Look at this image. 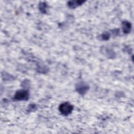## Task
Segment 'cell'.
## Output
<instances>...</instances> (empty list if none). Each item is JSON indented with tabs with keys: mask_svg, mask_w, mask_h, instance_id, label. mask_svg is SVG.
<instances>
[{
	"mask_svg": "<svg viewBox=\"0 0 134 134\" xmlns=\"http://www.w3.org/2000/svg\"><path fill=\"white\" fill-rule=\"evenodd\" d=\"M46 4L42 3L41 4H40L39 8H40V9L41 10L42 12H46Z\"/></svg>",
	"mask_w": 134,
	"mask_h": 134,
	"instance_id": "cell-6",
	"label": "cell"
},
{
	"mask_svg": "<svg viewBox=\"0 0 134 134\" xmlns=\"http://www.w3.org/2000/svg\"><path fill=\"white\" fill-rule=\"evenodd\" d=\"M84 1H70L68 2V5L69 7L72 8H74L77 6L82 5Z\"/></svg>",
	"mask_w": 134,
	"mask_h": 134,
	"instance_id": "cell-4",
	"label": "cell"
},
{
	"mask_svg": "<svg viewBox=\"0 0 134 134\" xmlns=\"http://www.w3.org/2000/svg\"><path fill=\"white\" fill-rule=\"evenodd\" d=\"M131 24L127 21H125L122 23V30L124 33L128 34L131 30Z\"/></svg>",
	"mask_w": 134,
	"mask_h": 134,
	"instance_id": "cell-5",
	"label": "cell"
},
{
	"mask_svg": "<svg viewBox=\"0 0 134 134\" xmlns=\"http://www.w3.org/2000/svg\"><path fill=\"white\" fill-rule=\"evenodd\" d=\"M73 109V106L69 102H65L60 105L59 110L60 112L64 116L70 114Z\"/></svg>",
	"mask_w": 134,
	"mask_h": 134,
	"instance_id": "cell-1",
	"label": "cell"
},
{
	"mask_svg": "<svg viewBox=\"0 0 134 134\" xmlns=\"http://www.w3.org/2000/svg\"><path fill=\"white\" fill-rule=\"evenodd\" d=\"M28 97L29 93L25 90H20L17 91L14 96V98L18 100H27L28 99Z\"/></svg>",
	"mask_w": 134,
	"mask_h": 134,
	"instance_id": "cell-2",
	"label": "cell"
},
{
	"mask_svg": "<svg viewBox=\"0 0 134 134\" xmlns=\"http://www.w3.org/2000/svg\"><path fill=\"white\" fill-rule=\"evenodd\" d=\"M76 90L81 94H84L88 90V86L84 82H80L76 85Z\"/></svg>",
	"mask_w": 134,
	"mask_h": 134,
	"instance_id": "cell-3",
	"label": "cell"
}]
</instances>
